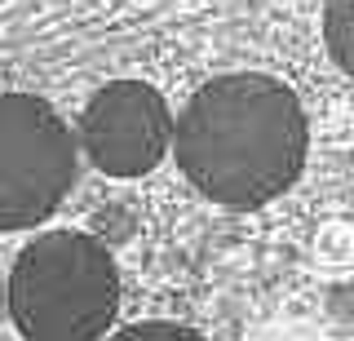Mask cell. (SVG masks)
<instances>
[{"instance_id":"cell-2","label":"cell","mask_w":354,"mask_h":341,"mask_svg":"<svg viewBox=\"0 0 354 341\" xmlns=\"http://www.w3.org/2000/svg\"><path fill=\"white\" fill-rule=\"evenodd\" d=\"M5 306L27 341H97L120 311L115 257L84 230H44L18 252Z\"/></svg>"},{"instance_id":"cell-3","label":"cell","mask_w":354,"mask_h":341,"mask_svg":"<svg viewBox=\"0 0 354 341\" xmlns=\"http://www.w3.org/2000/svg\"><path fill=\"white\" fill-rule=\"evenodd\" d=\"M71 125L36 93H0V230L49 222L75 186Z\"/></svg>"},{"instance_id":"cell-5","label":"cell","mask_w":354,"mask_h":341,"mask_svg":"<svg viewBox=\"0 0 354 341\" xmlns=\"http://www.w3.org/2000/svg\"><path fill=\"white\" fill-rule=\"evenodd\" d=\"M324 45L354 80V0H324Z\"/></svg>"},{"instance_id":"cell-1","label":"cell","mask_w":354,"mask_h":341,"mask_svg":"<svg viewBox=\"0 0 354 341\" xmlns=\"http://www.w3.org/2000/svg\"><path fill=\"white\" fill-rule=\"evenodd\" d=\"M177 169L221 208H261L301 178L310 120L292 84L266 71L217 75L173 125Z\"/></svg>"},{"instance_id":"cell-4","label":"cell","mask_w":354,"mask_h":341,"mask_svg":"<svg viewBox=\"0 0 354 341\" xmlns=\"http://www.w3.org/2000/svg\"><path fill=\"white\" fill-rule=\"evenodd\" d=\"M173 111L147 80H111L80 111V147L106 178H142L173 151Z\"/></svg>"},{"instance_id":"cell-6","label":"cell","mask_w":354,"mask_h":341,"mask_svg":"<svg viewBox=\"0 0 354 341\" xmlns=\"http://www.w3.org/2000/svg\"><path fill=\"white\" fill-rule=\"evenodd\" d=\"M106 341H204L195 333V328H186V324H169V319H147V324H129V328H120L115 337H106Z\"/></svg>"}]
</instances>
